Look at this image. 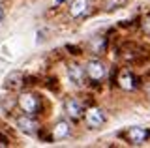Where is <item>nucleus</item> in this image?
Segmentation results:
<instances>
[{
    "mask_svg": "<svg viewBox=\"0 0 150 148\" xmlns=\"http://www.w3.org/2000/svg\"><path fill=\"white\" fill-rule=\"evenodd\" d=\"M19 107L25 111L26 114L34 116V114L40 113L41 103H40V99H38V96L30 94V92H25V94H21V96H19Z\"/></svg>",
    "mask_w": 150,
    "mask_h": 148,
    "instance_id": "1",
    "label": "nucleus"
},
{
    "mask_svg": "<svg viewBox=\"0 0 150 148\" xmlns=\"http://www.w3.org/2000/svg\"><path fill=\"white\" fill-rule=\"evenodd\" d=\"M124 137L128 139L129 144L139 146V144H144V142L150 139V129H146V128H131V129H128V131L124 133Z\"/></svg>",
    "mask_w": 150,
    "mask_h": 148,
    "instance_id": "2",
    "label": "nucleus"
},
{
    "mask_svg": "<svg viewBox=\"0 0 150 148\" xmlns=\"http://www.w3.org/2000/svg\"><path fill=\"white\" fill-rule=\"evenodd\" d=\"M107 73V68L103 66V62L100 60H90L86 64V77L90 79L92 82H100Z\"/></svg>",
    "mask_w": 150,
    "mask_h": 148,
    "instance_id": "3",
    "label": "nucleus"
},
{
    "mask_svg": "<svg viewBox=\"0 0 150 148\" xmlns=\"http://www.w3.org/2000/svg\"><path fill=\"white\" fill-rule=\"evenodd\" d=\"M107 122V116H105V113H103L101 109H90L86 113V124H88V128H100L103 126V124Z\"/></svg>",
    "mask_w": 150,
    "mask_h": 148,
    "instance_id": "4",
    "label": "nucleus"
},
{
    "mask_svg": "<svg viewBox=\"0 0 150 148\" xmlns=\"http://www.w3.org/2000/svg\"><path fill=\"white\" fill-rule=\"evenodd\" d=\"M116 82H118V86H120V88H124V90H133L135 86H137L139 79L129 71V69H124V71L118 75V81H116Z\"/></svg>",
    "mask_w": 150,
    "mask_h": 148,
    "instance_id": "5",
    "label": "nucleus"
},
{
    "mask_svg": "<svg viewBox=\"0 0 150 148\" xmlns=\"http://www.w3.org/2000/svg\"><path fill=\"white\" fill-rule=\"evenodd\" d=\"M68 77H69V81H71L75 86H83L84 85V79H86V73H84V69L81 66L71 64V66L68 68Z\"/></svg>",
    "mask_w": 150,
    "mask_h": 148,
    "instance_id": "6",
    "label": "nucleus"
},
{
    "mask_svg": "<svg viewBox=\"0 0 150 148\" xmlns=\"http://www.w3.org/2000/svg\"><path fill=\"white\" fill-rule=\"evenodd\" d=\"M17 126L19 129H21L23 133H26V135H36V131H38V122L34 118H30V116H21V118H17Z\"/></svg>",
    "mask_w": 150,
    "mask_h": 148,
    "instance_id": "7",
    "label": "nucleus"
},
{
    "mask_svg": "<svg viewBox=\"0 0 150 148\" xmlns=\"http://www.w3.org/2000/svg\"><path fill=\"white\" fill-rule=\"evenodd\" d=\"M66 111H68V114H69L73 120H79V118L84 114L83 103H81V101H77V99H73V98L66 101Z\"/></svg>",
    "mask_w": 150,
    "mask_h": 148,
    "instance_id": "8",
    "label": "nucleus"
},
{
    "mask_svg": "<svg viewBox=\"0 0 150 148\" xmlns=\"http://www.w3.org/2000/svg\"><path fill=\"white\" fill-rule=\"evenodd\" d=\"M23 85H25V75L21 71H11L6 77V88H9V90H17Z\"/></svg>",
    "mask_w": 150,
    "mask_h": 148,
    "instance_id": "9",
    "label": "nucleus"
},
{
    "mask_svg": "<svg viewBox=\"0 0 150 148\" xmlns=\"http://www.w3.org/2000/svg\"><path fill=\"white\" fill-rule=\"evenodd\" d=\"M69 133H71V126H69V122L60 120V122L54 124V128H53V137L54 139H66Z\"/></svg>",
    "mask_w": 150,
    "mask_h": 148,
    "instance_id": "10",
    "label": "nucleus"
},
{
    "mask_svg": "<svg viewBox=\"0 0 150 148\" xmlns=\"http://www.w3.org/2000/svg\"><path fill=\"white\" fill-rule=\"evenodd\" d=\"M88 10V0H73L71 8H69V15L71 17H81Z\"/></svg>",
    "mask_w": 150,
    "mask_h": 148,
    "instance_id": "11",
    "label": "nucleus"
},
{
    "mask_svg": "<svg viewBox=\"0 0 150 148\" xmlns=\"http://www.w3.org/2000/svg\"><path fill=\"white\" fill-rule=\"evenodd\" d=\"M105 47H107V39L105 38H98V39L92 41V53L94 54H101L103 51H105Z\"/></svg>",
    "mask_w": 150,
    "mask_h": 148,
    "instance_id": "12",
    "label": "nucleus"
},
{
    "mask_svg": "<svg viewBox=\"0 0 150 148\" xmlns=\"http://www.w3.org/2000/svg\"><path fill=\"white\" fill-rule=\"evenodd\" d=\"M143 30L146 32V34H150V17H146V19L143 21Z\"/></svg>",
    "mask_w": 150,
    "mask_h": 148,
    "instance_id": "13",
    "label": "nucleus"
},
{
    "mask_svg": "<svg viewBox=\"0 0 150 148\" xmlns=\"http://www.w3.org/2000/svg\"><path fill=\"white\" fill-rule=\"evenodd\" d=\"M68 51H71V54H81V49L73 47V45H68Z\"/></svg>",
    "mask_w": 150,
    "mask_h": 148,
    "instance_id": "14",
    "label": "nucleus"
},
{
    "mask_svg": "<svg viewBox=\"0 0 150 148\" xmlns=\"http://www.w3.org/2000/svg\"><path fill=\"white\" fill-rule=\"evenodd\" d=\"M2 19H4V10H2V6H0V23H2Z\"/></svg>",
    "mask_w": 150,
    "mask_h": 148,
    "instance_id": "15",
    "label": "nucleus"
},
{
    "mask_svg": "<svg viewBox=\"0 0 150 148\" xmlns=\"http://www.w3.org/2000/svg\"><path fill=\"white\" fill-rule=\"evenodd\" d=\"M64 2V0H56V4H62Z\"/></svg>",
    "mask_w": 150,
    "mask_h": 148,
    "instance_id": "16",
    "label": "nucleus"
}]
</instances>
